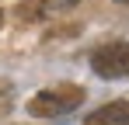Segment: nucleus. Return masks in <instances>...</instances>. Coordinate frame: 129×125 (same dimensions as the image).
I'll return each instance as SVG.
<instances>
[{
    "label": "nucleus",
    "instance_id": "nucleus-1",
    "mask_svg": "<svg viewBox=\"0 0 129 125\" xmlns=\"http://www.w3.org/2000/svg\"><path fill=\"white\" fill-rule=\"evenodd\" d=\"M80 101H84V87H77V83H56V87H45L39 94H31L28 115H35V118H59V115H70Z\"/></svg>",
    "mask_w": 129,
    "mask_h": 125
},
{
    "label": "nucleus",
    "instance_id": "nucleus-2",
    "mask_svg": "<svg viewBox=\"0 0 129 125\" xmlns=\"http://www.w3.org/2000/svg\"><path fill=\"white\" fill-rule=\"evenodd\" d=\"M91 70L101 80H129V42H105L91 52Z\"/></svg>",
    "mask_w": 129,
    "mask_h": 125
},
{
    "label": "nucleus",
    "instance_id": "nucleus-3",
    "mask_svg": "<svg viewBox=\"0 0 129 125\" xmlns=\"http://www.w3.org/2000/svg\"><path fill=\"white\" fill-rule=\"evenodd\" d=\"M84 125H129V101H112L101 104L98 111H91Z\"/></svg>",
    "mask_w": 129,
    "mask_h": 125
},
{
    "label": "nucleus",
    "instance_id": "nucleus-4",
    "mask_svg": "<svg viewBox=\"0 0 129 125\" xmlns=\"http://www.w3.org/2000/svg\"><path fill=\"white\" fill-rule=\"evenodd\" d=\"M11 83H4L0 80V118H4V115H7V111H11Z\"/></svg>",
    "mask_w": 129,
    "mask_h": 125
},
{
    "label": "nucleus",
    "instance_id": "nucleus-5",
    "mask_svg": "<svg viewBox=\"0 0 129 125\" xmlns=\"http://www.w3.org/2000/svg\"><path fill=\"white\" fill-rule=\"evenodd\" d=\"M18 11H21V18H24V21H35V18H39V4H21Z\"/></svg>",
    "mask_w": 129,
    "mask_h": 125
},
{
    "label": "nucleus",
    "instance_id": "nucleus-6",
    "mask_svg": "<svg viewBox=\"0 0 129 125\" xmlns=\"http://www.w3.org/2000/svg\"><path fill=\"white\" fill-rule=\"evenodd\" d=\"M49 4H56V7H73V4H80V0H49Z\"/></svg>",
    "mask_w": 129,
    "mask_h": 125
},
{
    "label": "nucleus",
    "instance_id": "nucleus-7",
    "mask_svg": "<svg viewBox=\"0 0 129 125\" xmlns=\"http://www.w3.org/2000/svg\"><path fill=\"white\" fill-rule=\"evenodd\" d=\"M0 24H4V11H0Z\"/></svg>",
    "mask_w": 129,
    "mask_h": 125
},
{
    "label": "nucleus",
    "instance_id": "nucleus-8",
    "mask_svg": "<svg viewBox=\"0 0 129 125\" xmlns=\"http://www.w3.org/2000/svg\"><path fill=\"white\" fill-rule=\"evenodd\" d=\"M119 4H129V0H119Z\"/></svg>",
    "mask_w": 129,
    "mask_h": 125
}]
</instances>
